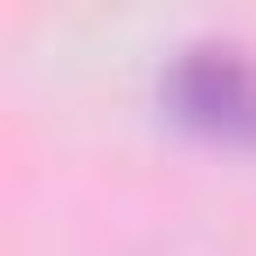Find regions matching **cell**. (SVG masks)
<instances>
[{"instance_id":"6da1fadb","label":"cell","mask_w":256,"mask_h":256,"mask_svg":"<svg viewBox=\"0 0 256 256\" xmlns=\"http://www.w3.org/2000/svg\"><path fill=\"white\" fill-rule=\"evenodd\" d=\"M173 104L187 125H208L222 138H256V62L228 42H201L173 62Z\"/></svg>"}]
</instances>
